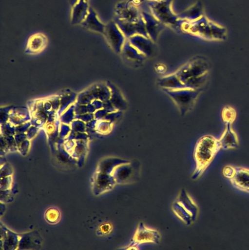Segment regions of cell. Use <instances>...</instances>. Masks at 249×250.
I'll return each instance as SVG.
<instances>
[{
  "mask_svg": "<svg viewBox=\"0 0 249 250\" xmlns=\"http://www.w3.org/2000/svg\"><path fill=\"white\" fill-rule=\"evenodd\" d=\"M220 150L218 139L212 135H204L197 141L193 151L195 167L192 180H196L203 175Z\"/></svg>",
  "mask_w": 249,
  "mask_h": 250,
  "instance_id": "6da1fadb",
  "label": "cell"
},
{
  "mask_svg": "<svg viewBox=\"0 0 249 250\" xmlns=\"http://www.w3.org/2000/svg\"><path fill=\"white\" fill-rule=\"evenodd\" d=\"M181 31L210 41H222L225 40L227 36L225 27L204 15L194 21H185Z\"/></svg>",
  "mask_w": 249,
  "mask_h": 250,
  "instance_id": "7a4b0ae2",
  "label": "cell"
},
{
  "mask_svg": "<svg viewBox=\"0 0 249 250\" xmlns=\"http://www.w3.org/2000/svg\"><path fill=\"white\" fill-rule=\"evenodd\" d=\"M146 0L150 12L165 26L180 30L183 23L178 15L172 9L173 0Z\"/></svg>",
  "mask_w": 249,
  "mask_h": 250,
  "instance_id": "3957f363",
  "label": "cell"
},
{
  "mask_svg": "<svg viewBox=\"0 0 249 250\" xmlns=\"http://www.w3.org/2000/svg\"><path fill=\"white\" fill-rule=\"evenodd\" d=\"M172 210L180 220L189 226L197 219L199 212L197 203L185 190L177 195L172 204Z\"/></svg>",
  "mask_w": 249,
  "mask_h": 250,
  "instance_id": "277c9868",
  "label": "cell"
},
{
  "mask_svg": "<svg viewBox=\"0 0 249 250\" xmlns=\"http://www.w3.org/2000/svg\"><path fill=\"white\" fill-rule=\"evenodd\" d=\"M162 90L172 99L180 114L185 115L192 107L199 95V90L190 88Z\"/></svg>",
  "mask_w": 249,
  "mask_h": 250,
  "instance_id": "5b68a950",
  "label": "cell"
},
{
  "mask_svg": "<svg viewBox=\"0 0 249 250\" xmlns=\"http://www.w3.org/2000/svg\"><path fill=\"white\" fill-rule=\"evenodd\" d=\"M208 63L200 57H194L180 67L174 73L183 83L192 78L208 75Z\"/></svg>",
  "mask_w": 249,
  "mask_h": 250,
  "instance_id": "8992f818",
  "label": "cell"
},
{
  "mask_svg": "<svg viewBox=\"0 0 249 250\" xmlns=\"http://www.w3.org/2000/svg\"><path fill=\"white\" fill-rule=\"evenodd\" d=\"M136 0H128L118 2L115 6V18L129 21L135 22L142 17V10Z\"/></svg>",
  "mask_w": 249,
  "mask_h": 250,
  "instance_id": "52a82bcc",
  "label": "cell"
},
{
  "mask_svg": "<svg viewBox=\"0 0 249 250\" xmlns=\"http://www.w3.org/2000/svg\"><path fill=\"white\" fill-rule=\"evenodd\" d=\"M161 238L159 231L140 222L137 226L132 239V245L138 247L146 243L158 244Z\"/></svg>",
  "mask_w": 249,
  "mask_h": 250,
  "instance_id": "ba28073f",
  "label": "cell"
},
{
  "mask_svg": "<svg viewBox=\"0 0 249 250\" xmlns=\"http://www.w3.org/2000/svg\"><path fill=\"white\" fill-rule=\"evenodd\" d=\"M103 34L114 50L121 53L127 39L114 20L105 25Z\"/></svg>",
  "mask_w": 249,
  "mask_h": 250,
  "instance_id": "9c48e42d",
  "label": "cell"
},
{
  "mask_svg": "<svg viewBox=\"0 0 249 250\" xmlns=\"http://www.w3.org/2000/svg\"><path fill=\"white\" fill-rule=\"evenodd\" d=\"M136 169L131 161L125 160L117 165L112 172L116 182L124 185L132 183L135 178Z\"/></svg>",
  "mask_w": 249,
  "mask_h": 250,
  "instance_id": "30bf717a",
  "label": "cell"
},
{
  "mask_svg": "<svg viewBox=\"0 0 249 250\" xmlns=\"http://www.w3.org/2000/svg\"><path fill=\"white\" fill-rule=\"evenodd\" d=\"M114 21L127 39L136 34L142 35L149 37L146 31L143 16L138 21L135 22L126 21L116 18H115Z\"/></svg>",
  "mask_w": 249,
  "mask_h": 250,
  "instance_id": "8fae6325",
  "label": "cell"
},
{
  "mask_svg": "<svg viewBox=\"0 0 249 250\" xmlns=\"http://www.w3.org/2000/svg\"><path fill=\"white\" fill-rule=\"evenodd\" d=\"M142 14L148 37L155 42L165 26L150 12L142 10Z\"/></svg>",
  "mask_w": 249,
  "mask_h": 250,
  "instance_id": "7c38bea8",
  "label": "cell"
},
{
  "mask_svg": "<svg viewBox=\"0 0 249 250\" xmlns=\"http://www.w3.org/2000/svg\"><path fill=\"white\" fill-rule=\"evenodd\" d=\"M127 40L146 57L153 55L155 51L154 42L149 37L136 34Z\"/></svg>",
  "mask_w": 249,
  "mask_h": 250,
  "instance_id": "4fadbf2b",
  "label": "cell"
},
{
  "mask_svg": "<svg viewBox=\"0 0 249 250\" xmlns=\"http://www.w3.org/2000/svg\"><path fill=\"white\" fill-rule=\"evenodd\" d=\"M229 180L234 188L249 194V168L236 167L235 174Z\"/></svg>",
  "mask_w": 249,
  "mask_h": 250,
  "instance_id": "5bb4252c",
  "label": "cell"
},
{
  "mask_svg": "<svg viewBox=\"0 0 249 250\" xmlns=\"http://www.w3.org/2000/svg\"><path fill=\"white\" fill-rule=\"evenodd\" d=\"M90 7L88 1L77 2L71 6L70 20L72 24H79L84 21L87 16Z\"/></svg>",
  "mask_w": 249,
  "mask_h": 250,
  "instance_id": "9a60e30c",
  "label": "cell"
},
{
  "mask_svg": "<svg viewBox=\"0 0 249 250\" xmlns=\"http://www.w3.org/2000/svg\"><path fill=\"white\" fill-rule=\"evenodd\" d=\"M81 24L86 29L103 34L106 25L101 21L97 14L92 7H90L87 16Z\"/></svg>",
  "mask_w": 249,
  "mask_h": 250,
  "instance_id": "2e32d148",
  "label": "cell"
},
{
  "mask_svg": "<svg viewBox=\"0 0 249 250\" xmlns=\"http://www.w3.org/2000/svg\"><path fill=\"white\" fill-rule=\"evenodd\" d=\"M121 53L126 59L133 62H141L146 57L133 46L127 39L123 46Z\"/></svg>",
  "mask_w": 249,
  "mask_h": 250,
  "instance_id": "e0dca14e",
  "label": "cell"
},
{
  "mask_svg": "<svg viewBox=\"0 0 249 250\" xmlns=\"http://www.w3.org/2000/svg\"><path fill=\"white\" fill-rule=\"evenodd\" d=\"M47 42V37L43 33H34L27 41V50L31 52H38L45 47Z\"/></svg>",
  "mask_w": 249,
  "mask_h": 250,
  "instance_id": "ac0fdd59",
  "label": "cell"
},
{
  "mask_svg": "<svg viewBox=\"0 0 249 250\" xmlns=\"http://www.w3.org/2000/svg\"><path fill=\"white\" fill-rule=\"evenodd\" d=\"M218 140L221 149H233L237 148L239 145L236 134L230 129V131H225Z\"/></svg>",
  "mask_w": 249,
  "mask_h": 250,
  "instance_id": "d6986e66",
  "label": "cell"
},
{
  "mask_svg": "<svg viewBox=\"0 0 249 250\" xmlns=\"http://www.w3.org/2000/svg\"><path fill=\"white\" fill-rule=\"evenodd\" d=\"M157 83L162 88L177 89L186 88L185 85L175 73L159 79Z\"/></svg>",
  "mask_w": 249,
  "mask_h": 250,
  "instance_id": "ffe728a7",
  "label": "cell"
},
{
  "mask_svg": "<svg viewBox=\"0 0 249 250\" xmlns=\"http://www.w3.org/2000/svg\"><path fill=\"white\" fill-rule=\"evenodd\" d=\"M179 17L185 21H192L203 16V9L200 4L195 3L178 15Z\"/></svg>",
  "mask_w": 249,
  "mask_h": 250,
  "instance_id": "44dd1931",
  "label": "cell"
},
{
  "mask_svg": "<svg viewBox=\"0 0 249 250\" xmlns=\"http://www.w3.org/2000/svg\"><path fill=\"white\" fill-rule=\"evenodd\" d=\"M236 172V167L228 165L224 166L222 170V174L226 178L230 180L235 175Z\"/></svg>",
  "mask_w": 249,
  "mask_h": 250,
  "instance_id": "7402d4cb",
  "label": "cell"
},
{
  "mask_svg": "<svg viewBox=\"0 0 249 250\" xmlns=\"http://www.w3.org/2000/svg\"><path fill=\"white\" fill-rule=\"evenodd\" d=\"M88 0H69V3L71 6H72L75 4L77 3V2L81 1H88Z\"/></svg>",
  "mask_w": 249,
  "mask_h": 250,
  "instance_id": "603a6c76",
  "label": "cell"
},
{
  "mask_svg": "<svg viewBox=\"0 0 249 250\" xmlns=\"http://www.w3.org/2000/svg\"><path fill=\"white\" fill-rule=\"evenodd\" d=\"M161 68H164V69H163V70H165V67H161ZM157 69H158V70H159V71L160 70V71L161 69H159V68H157Z\"/></svg>",
  "mask_w": 249,
  "mask_h": 250,
  "instance_id": "cb8c5ba5",
  "label": "cell"
}]
</instances>
